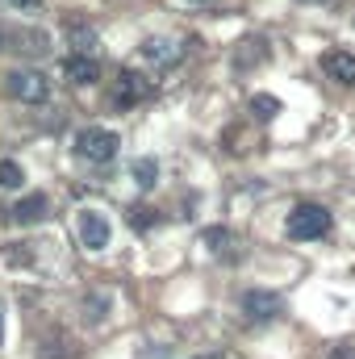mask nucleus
Segmentation results:
<instances>
[{
    "label": "nucleus",
    "mask_w": 355,
    "mask_h": 359,
    "mask_svg": "<svg viewBox=\"0 0 355 359\" xmlns=\"http://www.w3.org/2000/svg\"><path fill=\"white\" fill-rule=\"evenodd\" d=\"M243 313L251 322H272L280 313V297L267 292V288H251V292H243Z\"/></svg>",
    "instance_id": "obj_6"
},
{
    "label": "nucleus",
    "mask_w": 355,
    "mask_h": 359,
    "mask_svg": "<svg viewBox=\"0 0 355 359\" xmlns=\"http://www.w3.org/2000/svg\"><path fill=\"white\" fill-rule=\"evenodd\" d=\"M322 72H326L335 84L355 88V55L351 50H326V55H322Z\"/></svg>",
    "instance_id": "obj_8"
},
{
    "label": "nucleus",
    "mask_w": 355,
    "mask_h": 359,
    "mask_svg": "<svg viewBox=\"0 0 355 359\" xmlns=\"http://www.w3.org/2000/svg\"><path fill=\"white\" fill-rule=\"evenodd\" d=\"M63 76H67L72 84H96V80H100V59H96V55H67Z\"/></svg>",
    "instance_id": "obj_9"
},
{
    "label": "nucleus",
    "mask_w": 355,
    "mask_h": 359,
    "mask_svg": "<svg viewBox=\"0 0 355 359\" xmlns=\"http://www.w3.org/2000/svg\"><path fill=\"white\" fill-rule=\"evenodd\" d=\"M147 96H151V80L147 76H138V72H121L117 76V84H113V104L117 109H130V104H138Z\"/></svg>",
    "instance_id": "obj_5"
},
{
    "label": "nucleus",
    "mask_w": 355,
    "mask_h": 359,
    "mask_svg": "<svg viewBox=\"0 0 355 359\" xmlns=\"http://www.w3.org/2000/svg\"><path fill=\"white\" fill-rule=\"evenodd\" d=\"M134 180H138L142 188H151V184L159 180V163H155V159H138V163H134Z\"/></svg>",
    "instance_id": "obj_14"
},
{
    "label": "nucleus",
    "mask_w": 355,
    "mask_h": 359,
    "mask_svg": "<svg viewBox=\"0 0 355 359\" xmlns=\"http://www.w3.org/2000/svg\"><path fill=\"white\" fill-rule=\"evenodd\" d=\"M67 38H72V55H96V34H92V29L72 25V29H67Z\"/></svg>",
    "instance_id": "obj_11"
},
{
    "label": "nucleus",
    "mask_w": 355,
    "mask_h": 359,
    "mask_svg": "<svg viewBox=\"0 0 355 359\" xmlns=\"http://www.w3.org/2000/svg\"><path fill=\"white\" fill-rule=\"evenodd\" d=\"M21 180H25L21 163H13V159H0V188H21Z\"/></svg>",
    "instance_id": "obj_12"
},
{
    "label": "nucleus",
    "mask_w": 355,
    "mask_h": 359,
    "mask_svg": "<svg viewBox=\"0 0 355 359\" xmlns=\"http://www.w3.org/2000/svg\"><path fill=\"white\" fill-rule=\"evenodd\" d=\"M251 113H255V117H276V113H280V100H276V96H267V92H260V96H251Z\"/></svg>",
    "instance_id": "obj_13"
},
{
    "label": "nucleus",
    "mask_w": 355,
    "mask_h": 359,
    "mask_svg": "<svg viewBox=\"0 0 355 359\" xmlns=\"http://www.w3.org/2000/svg\"><path fill=\"white\" fill-rule=\"evenodd\" d=\"M205 243H209L213 251H226V243H230V234H226V230H205Z\"/></svg>",
    "instance_id": "obj_15"
},
{
    "label": "nucleus",
    "mask_w": 355,
    "mask_h": 359,
    "mask_svg": "<svg viewBox=\"0 0 355 359\" xmlns=\"http://www.w3.org/2000/svg\"><path fill=\"white\" fill-rule=\"evenodd\" d=\"M138 55H142L151 67H176L180 59H184V50H180L172 38H147V42L138 46Z\"/></svg>",
    "instance_id": "obj_7"
},
{
    "label": "nucleus",
    "mask_w": 355,
    "mask_h": 359,
    "mask_svg": "<svg viewBox=\"0 0 355 359\" xmlns=\"http://www.w3.org/2000/svg\"><path fill=\"white\" fill-rule=\"evenodd\" d=\"M326 359H355V351H351V347H335Z\"/></svg>",
    "instance_id": "obj_16"
},
{
    "label": "nucleus",
    "mask_w": 355,
    "mask_h": 359,
    "mask_svg": "<svg viewBox=\"0 0 355 359\" xmlns=\"http://www.w3.org/2000/svg\"><path fill=\"white\" fill-rule=\"evenodd\" d=\"M305 4H322V0H305Z\"/></svg>",
    "instance_id": "obj_18"
},
{
    "label": "nucleus",
    "mask_w": 355,
    "mask_h": 359,
    "mask_svg": "<svg viewBox=\"0 0 355 359\" xmlns=\"http://www.w3.org/2000/svg\"><path fill=\"white\" fill-rule=\"evenodd\" d=\"M4 80H8V96H17V100H25V104H42V100L51 96V80H46L42 72H34V67H17V72H8Z\"/></svg>",
    "instance_id": "obj_3"
},
{
    "label": "nucleus",
    "mask_w": 355,
    "mask_h": 359,
    "mask_svg": "<svg viewBox=\"0 0 355 359\" xmlns=\"http://www.w3.org/2000/svg\"><path fill=\"white\" fill-rule=\"evenodd\" d=\"M117 147H121V138L113 130H105V126H84L76 134V155L88 159V163H113Z\"/></svg>",
    "instance_id": "obj_2"
},
{
    "label": "nucleus",
    "mask_w": 355,
    "mask_h": 359,
    "mask_svg": "<svg viewBox=\"0 0 355 359\" xmlns=\"http://www.w3.org/2000/svg\"><path fill=\"white\" fill-rule=\"evenodd\" d=\"M42 213H46V196H42V192H29L25 201H17V205H13V222H25V226H29V222H38Z\"/></svg>",
    "instance_id": "obj_10"
},
{
    "label": "nucleus",
    "mask_w": 355,
    "mask_h": 359,
    "mask_svg": "<svg viewBox=\"0 0 355 359\" xmlns=\"http://www.w3.org/2000/svg\"><path fill=\"white\" fill-rule=\"evenodd\" d=\"M76 230H80V243H84V251H105V247H109V238H113V230H109L105 213H96V209H84V213H80Z\"/></svg>",
    "instance_id": "obj_4"
},
{
    "label": "nucleus",
    "mask_w": 355,
    "mask_h": 359,
    "mask_svg": "<svg viewBox=\"0 0 355 359\" xmlns=\"http://www.w3.org/2000/svg\"><path fill=\"white\" fill-rule=\"evenodd\" d=\"M8 4H13V8H38L42 0H8Z\"/></svg>",
    "instance_id": "obj_17"
},
{
    "label": "nucleus",
    "mask_w": 355,
    "mask_h": 359,
    "mask_svg": "<svg viewBox=\"0 0 355 359\" xmlns=\"http://www.w3.org/2000/svg\"><path fill=\"white\" fill-rule=\"evenodd\" d=\"M284 230H288V238H297V243L322 238V234L330 230V209H326V205H318V201H301V205L288 213Z\"/></svg>",
    "instance_id": "obj_1"
}]
</instances>
